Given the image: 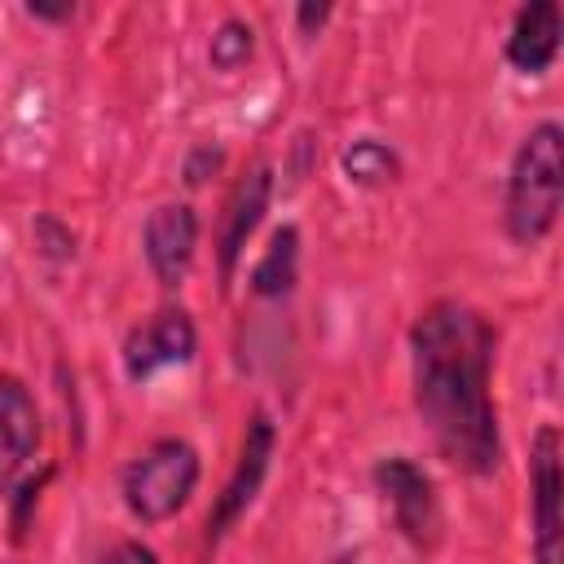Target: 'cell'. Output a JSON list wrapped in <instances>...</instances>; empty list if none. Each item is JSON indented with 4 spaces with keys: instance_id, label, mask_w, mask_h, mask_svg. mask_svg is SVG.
<instances>
[{
    "instance_id": "1",
    "label": "cell",
    "mask_w": 564,
    "mask_h": 564,
    "mask_svg": "<svg viewBox=\"0 0 564 564\" xmlns=\"http://www.w3.org/2000/svg\"><path fill=\"white\" fill-rule=\"evenodd\" d=\"M494 322L467 300H432L410 326L414 410L458 471L489 476L502 463L498 410L489 397Z\"/></svg>"
},
{
    "instance_id": "2",
    "label": "cell",
    "mask_w": 564,
    "mask_h": 564,
    "mask_svg": "<svg viewBox=\"0 0 564 564\" xmlns=\"http://www.w3.org/2000/svg\"><path fill=\"white\" fill-rule=\"evenodd\" d=\"M560 203H564V132L555 119H542L516 145L511 167H507L502 225L511 242L538 247L555 229Z\"/></svg>"
},
{
    "instance_id": "3",
    "label": "cell",
    "mask_w": 564,
    "mask_h": 564,
    "mask_svg": "<svg viewBox=\"0 0 564 564\" xmlns=\"http://www.w3.org/2000/svg\"><path fill=\"white\" fill-rule=\"evenodd\" d=\"M203 463L198 449L181 436H163L154 445H145L119 476V494L123 507L141 520V524H163L172 520L198 489Z\"/></svg>"
},
{
    "instance_id": "4",
    "label": "cell",
    "mask_w": 564,
    "mask_h": 564,
    "mask_svg": "<svg viewBox=\"0 0 564 564\" xmlns=\"http://www.w3.org/2000/svg\"><path fill=\"white\" fill-rule=\"evenodd\" d=\"M273 445H278V427H273V419L264 410H256L247 419V427H242V445H238L234 471H229V480L220 485V494H216V502L207 511V529H203L207 546H216L247 516V507L256 502V494H260V485L269 476V463H273Z\"/></svg>"
},
{
    "instance_id": "5",
    "label": "cell",
    "mask_w": 564,
    "mask_h": 564,
    "mask_svg": "<svg viewBox=\"0 0 564 564\" xmlns=\"http://www.w3.org/2000/svg\"><path fill=\"white\" fill-rule=\"evenodd\" d=\"M375 485L383 502L392 507L401 538L419 551H432L441 542V498H436L432 476L410 454H388L375 463Z\"/></svg>"
},
{
    "instance_id": "6",
    "label": "cell",
    "mask_w": 564,
    "mask_h": 564,
    "mask_svg": "<svg viewBox=\"0 0 564 564\" xmlns=\"http://www.w3.org/2000/svg\"><path fill=\"white\" fill-rule=\"evenodd\" d=\"M560 432L551 423L538 427L529 449V520H533V564H564V467H560Z\"/></svg>"
},
{
    "instance_id": "7",
    "label": "cell",
    "mask_w": 564,
    "mask_h": 564,
    "mask_svg": "<svg viewBox=\"0 0 564 564\" xmlns=\"http://www.w3.org/2000/svg\"><path fill=\"white\" fill-rule=\"evenodd\" d=\"M198 348V330L185 308H159L154 317L137 322L123 339V375L132 383L154 379L167 366H185Z\"/></svg>"
},
{
    "instance_id": "8",
    "label": "cell",
    "mask_w": 564,
    "mask_h": 564,
    "mask_svg": "<svg viewBox=\"0 0 564 564\" xmlns=\"http://www.w3.org/2000/svg\"><path fill=\"white\" fill-rule=\"evenodd\" d=\"M269 194H273V167L269 163H251L229 198H225V216H220V238H216V260H220V282H234V269L256 234V225L269 212Z\"/></svg>"
},
{
    "instance_id": "9",
    "label": "cell",
    "mask_w": 564,
    "mask_h": 564,
    "mask_svg": "<svg viewBox=\"0 0 564 564\" xmlns=\"http://www.w3.org/2000/svg\"><path fill=\"white\" fill-rule=\"evenodd\" d=\"M194 247H198V216L189 203H159L145 216L141 229V251L150 273L163 286H181L189 264H194Z\"/></svg>"
},
{
    "instance_id": "10",
    "label": "cell",
    "mask_w": 564,
    "mask_h": 564,
    "mask_svg": "<svg viewBox=\"0 0 564 564\" xmlns=\"http://www.w3.org/2000/svg\"><path fill=\"white\" fill-rule=\"evenodd\" d=\"M40 449V410L18 375H0V498L22 480Z\"/></svg>"
},
{
    "instance_id": "11",
    "label": "cell",
    "mask_w": 564,
    "mask_h": 564,
    "mask_svg": "<svg viewBox=\"0 0 564 564\" xmlns=\"http://www.w3.org/2000/svg\"><path fill=\"white\" fill-rule=\"evenodd\" d=\"M560 31H564V18H560V4L555 0H529V4H520L516 18H511V31H507V62L520 75L551 70V62L560 57Z\"/></svg>"
},
{
    "instance_id": "12",
    "label": "cell",
    "mask_w": 564,
    "mask_h": 564,
    "mask_svg": "<svg viewBox=\"0 0 564 564\" xmlns=\"http://www.w3.org/2000/svg\"><path fill=\"white\" fill-rule=\"evenodd\" d=\"M295 278H300V229L282 225V229H273L264 256L251 264L247 282H251L256 300H282V295H291Z\"/></svg>"
},
{
    "instance_id": "13",
    "label": "cell",
    "mask_w": 564,
    "mask_h": 564,
    "mask_svg": "<svg viewBox=\"0 0 564 564\" xmlns=\"http://www.w3.org/2000/svg\"><path fill=\"white\" fill-rule=\"evenodd\" d=\"M339 167H344V176H348L352 185H366V189H375V185H388V181H397V172H401V159H397V150H392L388 141H379V137H357L352 145H344V154H339Z\"/></svg>"
},
{
    "instance_id": "14",
    "label": "cell",
    "mask_w": 564,
    "mask_h": 564,
    "mask_svg": "<svg viewBox=\"0 0 564 564\" xmlns=\"http://www.w3.org/2000/svg\"><path fill=\"white\" fill-rule=\"evenodd\" d=\"M251 48H256V31H251V22H242V18H225V22L212 31L207 57H212L216 70H238V66L251 57Z\"/></svg>"
},
{
    "instance_id": "15",
    "label": "cell",
    "mask_w": 564,
    "mask_h": 564,
    "mask_svg": "<svg viewBox=\"0 0 564 564\" xmlns=\"http://www.w3.org/2000/svg\"><path fill=\"white\" fill-rule=\"evenodd\" d=\"M93 564H159V555L145 546V542H137V538H123V542H110Z\"/></svg>"
},
{
    "instance_id": "16",
    "label": "cell",
    "mask_w": 564,
    "mask_h": 564,
    "mask_svg": "<svg viewBox=\"0 0 564 564\" xmlns=\"http://www.w3.org/2000/svg\"><path fill=\"white\" fill-rule=\"evenodd\" d=\"M216 167H220V150L198 145V150L189 154V163H185V181H189V185H203V181H207Z\"/></svg>"
},
{
    "instance_id": "17",
    "label": "cell",
    "mask_w": 564,
    "mask_h": 564,
    "mask_svg": "<svg viewBox=\"0 0 564 564\" xmlns=\"http://www.w3.org/2000/svg\"><path fill=\"white\" fill-rule=\"evenodd\" d=\"M295 18H300V26H304V31H317V26L330 18V4H300V9H295Z\"/></svg>"
},
{
    "instance_id": "18",
    "label": "cell",
    "mask_w": 564,
    "mask_h": 564,
    "mask_svg": "<svg viewBox=\"0 0 564 564\" xmlns=\"http://www.w3.org/2000/svg\"><path fill=\"white\" fill-rule=\"evenodd\" d=\"M26 13H31V18H70L75 9H70V4H62V9H48V4H26Z\"/></svg>"
},
{
    "instance_id": "19",
    "label": "cell",
    "mask_w": 564,
    "mask_h": 564,
    "mask_svg": "<svg viewBox=\"0 0 564 564\" xmlns=\"http://www.w3.org/2000/svg\"><path fill=\"white\" fill-rule=\"evenodd\" d=\"M335 564H357V560H335Z\"/></svg>"
}]
</instances>
